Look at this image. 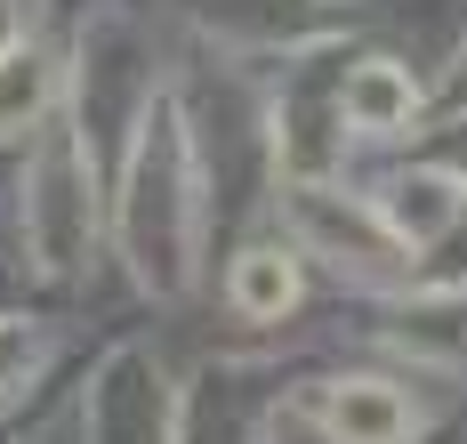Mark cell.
<instances>
[{
    "mask_svg": "<svg viewBox=\"0 0 467 444\" xmlns=\"http://www.w3.org/2000/svg\"><path fill=\"white\" fill-rule=\"evenodd\" d=\"M379 218L395 227V243H403V250H427L451 218H460V178H443V170H411V178L387 186Z\"/></svg>",
    "mask_w": 467,
    "mask_h": 444,
    "instance_id": "obj_5",
    "label": "cell"
},
{
    "mask_svg": "<svg viewBox=\"0 0 467 444\" xmlns=\"http://www.w3.org/2000/svg\"><path fill=\"white\" fill-rule=\"evenodd\" d=\"M130 259L153 291H178L193 259V227H202V202H193V162H186V130L170 105H153L138 122V153H130Z\"/></svg>",
    "mask_w": 467,
    "mask_h": 444,
    "instance_id": "obj_1",
    "label": "cell"
},
{
    "mask_svg": "<svg viewBox=\"0 0 467 444\" xmlns=\"http://www.w3.org/2000/svg\"><path fill=\"white\" fill-rule=\"evenodd\" d=\"M16 41H25V8H16V0H0V49H16Z\"/></svg>",
    "mask_w": 467,
    "mask_h": 444,
    "instance_id": "obj_9",
    "label": "cell"
},
{
    "mask_svg": "<svg viewBox=\"0 0 467 444\" xmlns=\"http://www.w3.org/2000/svg\"><path fill=\"white\" fill-rule=\"evenodd\" d=\"M48 98H57V57L33 41L0 49V138H41Z\"/></svg>",
    "mask_w": 467,
    "mask_h": 444,
    "instance_id": "obj_6",
    "label": "cell"
},
{
    "mask_svg": "<svg viewBox=\"0 0 467 444\" xmlns=\"http://www.w3.org/2000/svg\"><path fill=\"white\" fill-rule=\"evenodd\" d=\"M33 355H41V340L25 323H0V396L16 388V372H33Z\"/></svg>",
    "mask_w": 467,
    "mask_h": 444,
    "instance_id": "obj_8",
    "label": "cell"
},
{
    "mask_svg": "<svg viewBox=\"0 0 467 444\" xmlns=\"http://www.w3.org/2000/svg\"><path fill=\"white\" fill-rule=\"evenodd\" d=\"M338 122H347L355 138H395V130H411V122H420V81H411V65H395V57L347 65V81H338Z\"/></svg>",
    "mask_w": 467,
    "mask_h": 444,
    "instance_id": "obj_3",
    "label": "cell"
},
{
    "mask_svg": "<svg viewBox=\"0 0 467 444\" xmlns=\"http://www.w3.org/2000/svg\"><path fill=\"white\" fill-rule=\"evenodd\" d=\"M226 299H234V315H250V323H282L298 307V259L275 250V243L242 250L234 275H226Z\"/></svg>",
    "mask_w": 467,
    "mask_h": 444,
    "instance_id": "obj_7",
    "label": "cell"
},
{
    "mask_svg": "<svg viewBox=\"0 0 467 444\" xmlns=\"http://www.w3.org/2000/svg\"><path fill=\"white\" fill-rule=\"evenodd\" d=\"M97 235V178H89V130L41 122V153L25 170V250L41 275H73Z\"/></svg>",
    "mask_w": 467,
    "mask_h": 444,
    "instance_id": "obj_2",
    "label": "cell"
},
{
    "mask_svg": "<svg viewBox=\"0 0 467 444\" xmlns=\"http://www.w3.org/2000/svg\"><path fill=\"white\" fill-rule=\"evenodd\" d=\"M323 428L338 444H411L420 412H411V396L387 388V380H330L323 388Z\"/></svg>",
    "mask_w": 467,
    "mask_h": 444,
    "instance_id": "obj_4",
    "label": "cell"
}]
</instances>
